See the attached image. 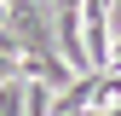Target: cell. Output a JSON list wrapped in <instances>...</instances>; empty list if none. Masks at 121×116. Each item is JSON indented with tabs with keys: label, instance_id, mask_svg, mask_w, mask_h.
<instances>
[{
	"label": "cell",
	"instance_id": "6da1fadb",
	"mask_svg": "<svg viewBox=\"0 0 121 116\" xmlns=\"http://www.w3.org/2000/svg\"><path fill=\"white\" fill-rule=\"evenodd\" d=\"M0 116H23V81L17 76L0 81Z\"/></svg>",
	"mask_w": 121,
	"mask_h": 116
}]
</instances>
